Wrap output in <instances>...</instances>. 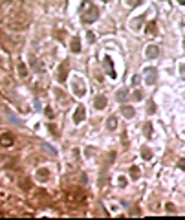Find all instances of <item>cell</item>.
<instances>
[{"mask_svg": "<svg viewBox=\"0 0 185 220\" xmlns=\"http://www.w3.org/2000/svg\"><path fill=\"white\" fill-rule=\"evenodd\" d=\"M72 119H73V123H81L84 119V107H83V105H79V107H77V110L73 112Z\"/></svg>", "mask_w": 185, "mask_h": 220, "instance_id": "obj_1", "label": "cell"}, {"mask_svg": "<svg viewBox=\"0 0 185 220\" xmlns=\"http://www.w3.org/2000/svg\"><path fill=\"white\" fill-rule=\"evenodd\" d=\"M13 136L11 134H7V132H4V134H0V145L2 147H11L13 145Z\"/></svg>", "mask_w": 185, "mask_h": 220, "instance_id": "obj_2", "label": "cell"}, {"mask_svg": "<svg viewBox=\"0 0 185 220\" xmlns=\"http://www.w3.org/2000/svg\"><path fill=\"white\" fill-rule=\"evenodd\" d=\"M154 81H156V68H147L145 70V83L152 85Z\"/></svg>", "mask_w": 185, "mask_h": 220, "instance_id": "obj_3", "label": "cell"}, {"mask_svg": "<svg viewBox=\"0 0 185 220\" xmlns=\"http://www.w3.org/2000/svg\"><path fill=\"white\" fill-rule=\"evenodd\" d=\"M158 53H159V48H158V46H154V44L147 46V50H145L147 59H156V57H158Z\"/></svg>", "mask_w": 185, "mask_h": 220, "instance_id": "obj_4", "label": "cell"}, {"mask_svg": "<svg viewBox=\"0 0 185 220\" xmlns=\"http://www.w3.org/2000/svg\"><path fill=\"white\" fill-rule=\"evenodd\" d=\"M66 72H68V62H62L61 64V68L57 70V79L62 83L64 79H66Z\"/></svg>", "mask_w": 185, "mask_h": 220, "instance_id": "obj_5", "label": "cell"}, {"mask_svg": "<svg viewBox=\"0 0 185 220\" xmlns=\"http://www.w3.org/2000/svg\"><path fill=\"white\" fill-rule=\"evenodd\" d=\"M94 107H95L97 110L106 108V97H105V96H97V97H95V101H94Z\"/></svg>", "mask_w": 185, "mask_h": 220, "instance_id": "obj_6", "label": "cell"}, {"mask_svg": "<svg viewBox=\"0 0 185 220\" xmlns=\"http://www.w3.org/2000/svg\"><path fill=\"white\" fill-rule=\"evenodd\" d=\"M105 66H106V72L110 77H116V72H114V64H112V59L110 57H105Z\"/></svg>", "mask_w": 185, "mask_h": 220, "instance_id": "obj_7", "label": "cell"}, {"mask_svg": "<svg viewBox=\"0 0 185 220\" xmlns=\"http://www.w3.org/2000/svg\"><path fill=\"white\" fill-rule=\"evenodd\" d=\"M73 83H75V94H77V96H84V85H83V81L75 77Z\"/></svg>", "mask_w": 185, "mask_h": 220, "instance_id": "obj_8", "label": "cell"}, {"mask_svg": "<svg viewBox=\"0 0 185 220\" xmlns=\"http://www.w3.org/2000/svg\"><path fill=\"white\" fill-rule=\"evenodd\" d=\"M37 178H39L40 182L50 180V171H48V169H39V171H37Z\"/></svg>", "mask_w": 185, "mask_h": 220, "instance_id": "obj_9", "label": "cell"}, {"mask_svg": "<svg viewBox=\"0 0 185 220\" xmlns=\"http://www.w3.org/2000/svg\"><path fill=\"white\" fill-rule=\"evenodd\" d=\"M106 129L108 130H116L117 129V118H108V121H106Z\"/></svg>", "mask_w": 185, "mask_h": 220, "instance_id": "obj_10", "label": "cell"}, {"mask_svg": "<svg viewBox=\"0 0 185 220\" xmlns=\"http://www.w3.org/2000/svg\"><path fill=\"white\" fill-rule=\"evenodd\" d=\"M121 114L125 118H134V108L132 107H123L121 108Z\"/></svg>", "mask_w": 185, "mask_h": 220, "instance_id": "obj_11", "label": "cell"}, {"mask_svg": "<svg viewBox=\"0 0 185 220\" xmlns=\"http://www.w3.org/2000/svg\"><path fill=\"white\" fill-rule=\"evenodd\" d=\"M145 31H147L148 35H156V22H148L147 28H145Z\"/></svg>", "mask_w": 185, "mask_h": 220, "instance_id": "obj_12", "label": "cell"}, {"mask_svg": "<svg viewBox=\"0 0 185 220\" xmlns=\"http://www.w3.org/2000/svg\"><path fill=\"white\" fill-rule=\"evenodd\" d=\"M72 51H75V53H79L81 51V46H79V39L75 37L73 40H72Z\"/></svg>", "mask_w": 185, "mask_h": 220, "instance_id": "obj_13", "label": "cell"}, {"mask_svg": "<svg viewBox=\"0 0 185 220\" xmlns=\"http://www.w3.org/2000/svg\"><path fill=\"white\" fill-rule=\"evenodd\" d=\"M116 97H117V101H125V99L128 97V92H127V90H119V92L116 94Z\"/></svg>", "mask_w": 185, "mask_h": 220, "instance_id": "obj_14", "label": "cell"}, {"mask_svg": "<svg viewBox=\"0 0 185 220\" xmlns=\"http://www.w3.org/2000/svg\"><path fill=\"white\" fill-rule=\"evenodd\" d=\"M141 156H143L145 160H150V158H152V151L147 149V147H143V149H141Z\"/></svg>", "mask_w": 185, "mask_h": 220, "instance_id": "obj_15", "label": "cell"}, {"mask_svg": "<svg viewBox=\"0 0 185 220\" xmlns=\"http://www.w3.org/2000/svg\"><path fill=\"white\" fill-rule=\"evenodd\" d=\"M130 176H132V180H137L139 178V167L137 165H134L132 169H130Z\"/></svg>", "mask_w": 185, "mask_h": 220, "instance_id": "obj_16", "label": "cell"}, {"mask_svg": "<svg viewBox=\"0 0 185 220\" xmlns=\"http://www.w3.org/2000/svg\"><path fill=\"white\" fill-rule=\"evenodd\" d=\"M139 4H141V0H127V6H130V7H136Z\"/></svg>", "mask_w": 185, "mask_h": 220, "instance_id": "obj_17", "label": "cell"}, {"mask_svg": "<svg viewBox=\"0 0 185 220\" xmlns=\"http://www.w3.org/2000/svg\"><path fill=\"white\" fill-rule=\"evenodd\" d=\"M145 134H147V138H150V136H152V125L150 123L145 125Z\"/></svg>", "mask_w": 185, "mask_h": 220, "instance_id": "obj_18", "label": "cell"}, {"mask_svg": "<svg viewBox=\"0 0 185 220\" xmlns=\"http://www.w3.org/2000/svg\"><path fill=\"white\" fill-rule=\"evenodd\" d=\"M156 112V105H154V101H148V114H154Z\"/></svg>", "mask_w": 185, "mask_h": 220, "instance_id": "obj_19", "label": "cell"}, {"mask_svg": "<svg viewBox=\"0 0 185 220\" xmlns=\"http://www.w3.org/2000/svg\"><path fill=\"white\" fill-rule=\"evenodd\" d=\"M18 70H20V75H22V77H26V75H28V72H26L24 64H18Z\"/></svg>", "mask_w": 185, "mask_h": 220, "instance_id": "obj_20", "label": "cell"}, {"mask_svg": "<svg viewBox=\"0 0 185 220\" xmlns=\"http://www.w3.org/2000/svg\"><path fill=\"white\" fill-rule=\"evenodd\" d=\"M86 39H88V42H94V40H95V37H94L92 31H88V33H86Z\"/></svg>", "mask_w": 185, "mask_h": 220, "instance_id": "obj_21", "label": "cell"}, {"mask_svg": "<svg viewBox=\"0 0 185 220\" xmlns=\"http://www.w3.org/2000/svg\"><path fill=\"white\" fill-rule=\"evenodd\" d=\"M141 97H143V94H141V90H136V92H134V99H137V101H139Z\"/></svg>", "mask_w": 185, "mask_h": 220, "instance_id": "obj_22", "label": "cell"}, {"mask_svg": "<svg viewBox=\"0 0 185 220\" xmlns=\"http://www.w3.org/2000/svg\"><path fill=\"white\" fill-rule=\"evenodd\" d=\"M178 167H180V169H183V171H185V158H181V160L178 162Z\"/></svg>", "mask_w": 185, "mask_h": 220, "instance_id": "obj_23", "label": "cell"}, {"mask_svg": "<svg viewBox=\"0 0 185 220\" xmlns=\"http://www.w3.org/2000/svg\"><path fill=\"white\" fill-rule=\"evenodd\" d=\"M167 211H169V213H174L176 209H174V205H172V204H167Z\"/></svg>", "mask_w": 185, "mask_h": 220, "instance_id": "obj_24", "label": "cell"}, {"mask_svg": "<svg viewBox=\"0 0 185 220\" xmlns=\"http://www.w3.org/2000/svg\"><path fill=\"white\" fill-rule=\"evenodd\" d=\"M119 185H121V187H125L127 185V180H125V178L121 176V178H119Z\"/></svg>", "mask_w": 185, "mask_h": 220, "instance_id": "obj_25", "label": "cell"}, {"mask_svg": "<svg viewBox=\"0 0 185 220\" xmlns=\"http://www.w3.org/2000/svg\"><path fill=\"white\" fill-rule=\"evenodd\" d=\"M137 83H139V75H136V77H132V85H134V86L137 85Z\"/></svg>", "mask_w": 185, "mask_h": 220, "instance_id": "obj_26", "label": "cell"}, {"mask_svg": "<svg viewBox=\"0 0 185 220\" xmlns=\"http://www.w3.org/2000/svg\"><path fill=\"white\" fill-rule=\"evenodd\" d=\"M180 72H181V77L185 79V64H181V68H180Z\"/></svg>", "mask_w": 185, "mask_h": 220, "instance_id": "obj_27", "label": "cell"}, {"mask_svg": "<svg viewBox=\"0 0 185 220\" xmlns=\"http://www.w3.org/2000/svg\"><path fill=\"white\" fill-rule=\"evenodd\" d=\"M178 2H180V4H181V6H185V0H178Z\"/></svg>", "mask_w": 185, "mask_h": 220, "instance_id": "obj_28", "label": "cell"}]
</instances>
